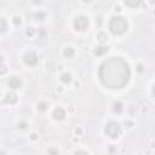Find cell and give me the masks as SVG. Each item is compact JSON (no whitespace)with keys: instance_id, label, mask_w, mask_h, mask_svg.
I'll return each instance as SVG.
<instances>
[{"instance_id":"cell-1","label":"cell","mask_w":155,"mask_h":155,"mask_svg":"<svg viewBox=\"0 0 155 155\" xmlns=\"http://www.w3.org/2000/svg\"><path fill=\"white\" fill-rule=\"evenodd\" d=\"M98 76L107 89H123L130 80V66L121 57H110L100 66Z\"/></svg>"},{"instance_id":"cell-2","label":"cell","mask_w":155,"mask_h":155,"mask_svg":"<svg viewBox=\"0 0 155 155\" xmlns=\"http://www.w3.org/2000/svg\"><path fill=\"white\" fill-rule=\"evenodd\" d=\"M108 30L115 36H123L128 32V21L121 15H114L108 21Z\"/></svg>"},{"instance_id":"cell-3","label":"cell","mask_w":155,"mask_h":155,"mask_svg":"<svg viewBox=\"0 0 155 155\" xmlns=\"http://www.w3.org/2000/svg\"><path fill=\"white\" fill-rule=\"evenodd\" d=\"M104 133L108 136L110 140H118L123 133V126L119 121L109 120L104 125Z\"/></svg>"},{"instance_id":"cell-4","label":"cell","mask_w":155,"mask_h":155,"mask_svg":"<svg viewBox=\"0 0 155 155\" xmlns=\"http://www.w3.org/2000/svg\"><path fill=\"white\" fill-rule=\"evenodd\" d=\"M73 27L75 32H85L90 27V18L85 15H79L74 18L73 21Z\"/></svg>"},{"instance_id":"cell-5","label":"cell","mask_w":155,"mask_h":155,"mask_svg":"<svg viewBox=\"0 0 155 155\" xmlns=\"http://www.w3.org/2000/svg\"><path fill=\"white\" fill-rule=\"evenodd\" d=\"M23 62L26 66L30 67V68H35L38 64H39V56L35 51L30 50V51H27L24 55H23Z\"/></svg>"},{"instance_id":"cell-6","label":"cell","mask_w":155,"mask_h":155,"mask_svg":"<svg viewBox=\"0 0 155 155\" xmlns=\"http://www.w3.org/2000/svg\"><path fill=\"white\" fill-rule=\"evenodd\" d=\"M51 116H52L53 120L61 123V121L66 120V118H67V110H66L62 106H57V107H55V108L52 109Z\"/></svg>"},{"instance_id":"cell-7","label":"cell","mask_w":155,"mask_h":155,"mask_svg":"<svg viewBox=\"0 0 155 155\" xmlns=\"http://www.w3.org/2000/svg\"><path fill=\"white\" fill-rule=\"evenodd\" d=\"M7 86L13 90V91H17V90H21L23 87V80L21 76H17V75H13V76H10L7 79Z\"/></svg>"},{"instance_id":"cell-8","label":"cell","mask_w":155,"mask_h":155,"mask_svg":"<svg viewBox=\"0 0 155 155\" xmlns=\"http://www.w3.org/2000/svg\"><path fill=\"white\" fill-rule=\"evenodd\" d=\"M3 103H6L9 106H16L18 103V94L12 90L9 93H6L5 97H3Z\"/></svg>"},{"instance_id":"cell-9","label":"cell","mask_w":155,"mask_h":155,"mask_svg":"<svg viewBox=\"0 0 155 155\" xmlns=\"http://www.w3.org/2000/svg\"><path fill=\"white\" fill-rule=\"evenodd\" d=\"M111 111L116 115H121L125 111V104L123 103V101H119V100L114 101L111 106Z\"/></svg>"},{"instance_id":"cell-10","label":"cell","mask_w":155,"mask_h":155,"mask_svg":"<svg viewBox=\"0 0 155 155\" xmlns=\"http://www.w3.org/2000/svg\"><path fill=\"white\" fill-rule=\"evenodd\" d=\"M35 108H36L38 111H40V113H46L51 108V102L46 101V100H40V101L36 102Z\"/></svg>"},{"instance_id":"cell-11","label":"cell","mask_w":155,"mask_h":155,"mask_svg":"<svg viewBox=\"0 0 155 155\" xmlns=\"http://www.w3.org/2000/svg\"><path fill=\"white\" fill-rule=\"evenodd\" d=\"M96 40L98 44H102V45H107V43L109 41V35L106 30H98L96 34Z\"/></svg>"},{"instance_id":"cell-12","label":"cell","mask_w":155,"mask_h":155,"mask_svg":"<svg viewBox=\"0 0 155 155\" xmlns=\"http://www.w3.org/2000/svg\"><path fill=\"white\" fill-rule=\"evenodd\" d=\"M109 51V46L108 45H102V44H98L94 49H93V55L96 57H103L106 53H108Z\"/></svg>"},{"instance_id":"cell-13","label":"cell","mask_w":155,"mask_h":155,"mask_svg":"<svg viewBox=\"0 0 155 155\" xmlns=\"http://www.w3.org/2000/svg\"><path fill=\"white\" fill-rule=\"evenodd\" d=\"M75 53H76V51H75V49H74L72 45L64 46V49H63V51H62L63 57L67 58V60H73V58L75 57Z\"/></svg>"},{"instance_id":"cell-14","label":"cell","mask_w":155,"mask_h":155,"mask_svg":"<svg viewBox=\"0 0 155 155\" xmlns=\"http://www.w3.org/2000/svg\"><path fill=\"white\" fill-rule=\"evenodd\" d=\"M143 3H144V0H124V4L131 9H137V7L142 6Z\"/></svg>"},{"instance_id":"cell-15","label":"cell","mask_w":155,"mask_h":155,"mask_svg":"<svg viewBox=\"0 0 155 155\" xmlns=\"http://www.w3.org/2000/svg\"><path fill=\"white\" fill-rule=\"evenodd\" d=\"M60 80H61L62 84L68 85V84L73 83V75H72V73H69V72H63V73L61 74V76H60Z\"/></svg>"},{"instance_id":"cell-16","label":"cell","mask_w":155,"mask_h":155,"mask_svg":"<svg viewBox=\"0 0 155 155\" xmlns=\"http://www.w3.org/2000/svg\"><path fill=\"white\" fill-rule=\"evenodd\" d=\"M28 126H29V123H28L27 120H24V119H19V120L16 123V127H17V130H19V131L27 130Z\"/></svg>"},{"instance_id":"cell-17","label":"cell","mask_w":155,"mask_h":155,"mask_svg":"<svg viewBox=\"0 0 155 155\" xmlns=\"http://www.w3.org/2000/svg\"><path fill=\"white\" fill-rule=\"evenodd\" d=\"M24 34H26V36H27V38L32 39V38H34V36H36V35L39 34V32H38V29H36V28H34V27H28V28H26Z\"/></svg>"},{"instance_id":"cell-18","label":"cell","mask_w":155,"mask_h":155,"mask_svg":"<svg viewBox=\"0 0 155 155\" xmlns=\"http://www.w3.org/2000/svg\"><path fill=\"white\" fill-rule=\"evenodd\" d=\"M33 17H34V19L36 22H44L46 19V13L44 11H38V12H35L33 15Z\"/></svg>"},{"instance_id":"cell-19","label":"cell","mask_w":155,"mask_h":155,"mask_svg":"<svg viewBox=\"0 0 155 155\" xmlns=\"http://www.w3.org/2000/svg\"><path fill=\"white\" fill-rule=\"evenodd\" d=\"M11 22H12V24H13L15 27H21L22 23H23V18L19 16V15H15V16H12V18H11Z\"/></svg>"},{"instance_id":"cell-20","label":"cell","mask_w":155,"mask_h":155,"mask_svg":"<svg viewBox=\"0 0 155 155\" xmlns=\"http://www.w3.org/2000/svg\"><path fill=\"white\" fill-rule=\"evenodd\" d=\"M134 126H136V123H134V120H133V119L127 118V119H125V120H124V127H125L126 130H132Z\"/></svg>"},{"instance_id":"cell-21","label":"cell","mask_w":155,"mask_h":155,"mask_svg":"<svg viewBox=\"0 0 155 155\" xmlns=\"http://www.w3.org/2000/svg\"><path fill=\"white\" fill-rule=\"evenodd\" d=\"M0 29H1V34L4 35L6 33V30L9 29L7 27V21H6V18L5 17H1V19H0Z\"/></svg>"},{"instance_id":"cell-22","label":"cell","mask_w":155,"mask_h":155,"mask_svg":"<svg viewBox=\"0 0 155 155\" xmlns=\"http://www.w3.org/2000/svg\"><path fill=\"white\" fill-rule=\"evenodd\" d=\"M39 138H40V134H39V132L33 131V132H30V133H29V141H30V142L35 143V142H38V141H39Z\"/></svg>"},{"instance_id":"cell-23","label":"cell","mask_w":155,"mask_h":155,"mask_svg":"<svg viewBox=\"0 0 155 155\" xmlns=\"http://www.w3.org/2000/svg\"><path fill=\"white\" fill-rule=\"evenodd\" d=\"M84 132H85V130H84L83 126H75L74 130H73V134H75V136H80V137L84 134Z\"/></svg>"},{"instance_id":"cell-24","label":"cell","mask_w":155,"mask_h":155,"mask_svg":"<svg viewBox=\"0 0 155 155\" xmlns=\"http://www.w3.org/2000/svg\"><path fill=\"white\" fill-rule=\"evenodd\" d=\"M46 154H50V155H58V154H61L60 149L56 148V147H50L46 149Z\"/></svg>"},{"instance_id":"cell-25","label":"cell","mask_w":155,"mask_h":155,"mask_svg":"<svg viewBox=\"0 0 155 155\" xmlns=\"http://www.w3.org/2000/svg\"><path fill=\"white\" fill-rule=\"evenodd\" d=\"M103 23H104V21H103V17H102V16H97V17H96V19H94V26L100 29V28L103 26Z\"/></svg>"},{"instance_id":"cell-26","label":"cell","mask_w":155,"mask_h":155,"mask_svg":"<svg viewBox=\"0 0 155 155\" xmlns=\"http://www.w3.org/2000/svg\"><path fill=\"white\" fill-rule=\"evenodd\" d=\"M70 142H72V144H74V145H79V144H81V137L80 136H73V137L70 138Z\"/></svg>"},{"instance_id":"cell-27","label":"cell","mask_w":155,"mask_h":155,"mask_svg":"<svg viewBox=\"0 0 155 155\" xmlns=\"http://www.w3.org/2000/svg\"><path fill=\"white\" fill-rule=\"evenodd\" d=\"M72 154H78V155H80V154H85V155H87V154H91V151H90V150H87V149H75V150H73V151H72Z\"/></svg>"},{"instance_id":"cell-28","label":"cell","mask_w":155,"mask_h":155,"mask_svg":"<svg viewBox=\"0 0 155 155\" xmlns=\"http://www.w3.org/2000/svg\"><path fill=\"white\" fill-rule=\"evenodd\" d=\"M113 10H114V12H115L116 15H120V13L124 11V9H123V6H121L120 4H115V5L113 6Z\"/></svg>"},{"instance_id":"cell-29","label":"cell","mask_w":155,"mask_h":155,"mask_svg":"<svg viewBox=\"0 0 155 155\" xmlns=\"http://www.w3.org/2000/svg\"><path fill=\"white\" fill-rule=\"evenodd\" d=\"M7 73V66L5 63V61L3 60V64H1V70H0V76H5Z\"/></svg>"},{"instance_id":"cell-30","label":"cell","mask_w":155,"mask_h":155,"mask_svg":"<svg viewBox=\"0 0 155 155\" xmlns=\"http://www.w3.org/2000/svg\"><path fill=\"white\" fill-rule=\"evenodd\" d=\"M137 109H138V113L142 114V115H144V114L148 113V108H147V106H144V104H141L140 107H137Z\"/></svg>"},{"instance_id":"cell-31","label":"cell","mask_w":155,"mask_h":155,"mask_svg":"<svg viewBox=\"0 0 155 155\" xmlns=\"http://www.w3.org/2000/svg\"><path fill=\"white\" fill-rule=\"evenodd\" d=\"M55 90H56V92H57L58 94L63 93V92H64V84H60V85H57Z\"/></svg>"},{"instance_id":"cell-32","label":"cell","mask_w":155,"mask_h":155,"mask_svg":"<svg viewBox=\"0 0 155 155\" xmlns=\"http://www.w3.org/2000/svg\"><path fill=\"white\" fill-rule=\"evenodd\" d=\"M144 66L142 64V63H137V66H136V72L137 73H140V74H142V73H144Z\"/></svg>"},{"instance_id":"cell-33","label":"cell","mask_w":155,"mask_h":155,"mask_svg":"<svg viewBox=\"0 0 155 155\" xmlns=\"http://www.w3.org/2000/svg\"><path fill=\"white\" fill-rule=\"evenodd\" d=\"M148 147H149V149H150L151 151H155V140H151V141H149V143H148Z\"/></svg>"},{"instance_id":"cell-34","label":"cell","mask_w":155,"mask_h":155,"mask_svg":"<svg viewBox=\"0 0 155 155\" xmlns=\"http://www.w3.org/2000/svg\"><path fill=\"white\" fill-rule=\"evenodd\" d=\"M75 106L74 104H70L69 107H68V114H74L75 113Z\"/></svg>"},{"instance_id":"cell-35","label":"cell","mask_w":155,"mask_h":155,"mask_svg":"<svg viewBox=\"0 0 155 155\" xmlns=\"http://www.w3.org/2000/svg\"><path fill=\"white\" fill-rule=\"evenodd\" d=\"M73 85H74V87H76V89H78V87H81V81H80V80H75Z\"/></svg>"},{"instance_id":"cell-36","label":"cell","mask_w":155,"mask_h":155,"mask_svg":"<svg viewBox=\"0 0 155 155\" xmlns=\"http://www.w3.org/2000/svg\"><path fill=\"white\" fill-rule=\"evenodd\" d=\"M108 151H109L110 154H113V153H116V151H118V149H116L115 147H109V149H108Z\"/></svg>"},{"instance_id":"cell-37","label":"cell","mask_w":155,"mask_h":155,"mask_svg":"<svg viewBox=\"0 0 155 155\" xmlns=\"http://www.w3.org/2000/svg\"><path fill=\"white\" fill-rule=\"evenodd\" d=\"M148 6L155 7V0H148Z\"/></svg>"},{"instance_id":"cell-38","label":"cell","mask_w":155,"mask_h":155,"mask_svg":"<svg viewBox=\"0 0 155 155\" xmlns=\"http://www.w3.org/2000/svg\"><path fill=\"white\" fill-rule=\"evenodd\" d=\"M33 3H34L35 5H39V4L43 3V0H33Z\"/></svg>"},{"instance_id":"cell-39","label":"cell","mask_w":155,"mask_h":155,"mask_svg":"<svg viewBox=\"0 0 155 155\" xmlns=\"http://www.w3.org/2000/svg\"><path fill=\"white\" fill-rule=\"evenodd\" d=\"M57 69H58V70H60V72H63V70H64V67H63L62 64H60V66H58V67H57Z\"/></svg>"},{"instance_id":"cell-40","label":"cell","mask_w":155,"mask_h":155,"mask_svg":"<svg viewBox=\"0 0 155 155\" xmlns=\"http://www.w3.org/2000/svg\"><path fill=\"white\" fill-rule=\"evenodd\" d=\"M81 1H83L84 4H91V3L93 1V0H81Z\"/></svg>"},{"instance_id":"cell-41","label":"cell","mask_w":155,"mask_h":155,"mask_svg":"<svg viewBox=\"0 0 155 155\" xmlns=\"http://www.w3.org/2000/svg\"><path fill=\"white\" fill-rule=\"evenodd\" d=\"M151 93H153V96L155 97V84L153 85V89H151Z\"/></svg>"},{"instance_id":"cell-42","label":"cell","mask_w":155,"mask_h":155,"mask_svg":"<svg viewBox=\"0 0 155 155\" xmlns=\"http://www.w3.org/2000/svg\"><path fill=\"white\" fill-rule=\"evenodd\" d=\"M151 16H155V7L151 10Z\"/></svg>"}]
</instances>
